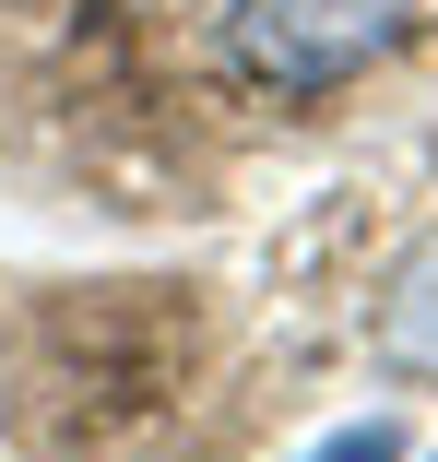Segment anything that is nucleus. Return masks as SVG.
<instances>
[{
	"mask_svg": "<svg viewBox=\"0 0 438 462\" xmlns=\"http://www.w3.org/2000/svg\"><path fill=\"white\" fill-rule=\"evenodd\" d=\"M379 367L391 380H438V226L391 261V285H379Z\"/></svg>",
	"mask_w": 438,
	"mask_h": 462,
	"instance_id": "2",
	"label": "nucleus"
},
{
	"mask_svg": "<svg viewBox=\"0 0 438 462\" xmlns=\"http://www.w3.org/2000/svg\"><path fill=\"white\" fill-rule=\"evenodd\" d=\"M426 0H225V60L273 96H332L415 36Z\"/></svg>",
	"mask_w": 438,
	"mask_h": 462,
	"instance_id": "1",
	"label": "nucleus"
},
{
	"mask_svg": "<svg viewBox=\"0 0 438 462\" xmlns=\"http://www.w3.org/2000/svg\"><path fill=\"white\" fill-rule=\"evenodd\" d=\"M308 462H403V427H391V415H356V427H332Z\"/></svg>",
	"mask_w": 438,
	"mask_h": 462,
	"instance_id": "3",
	"label": "nucleus"
}]
</instances>
